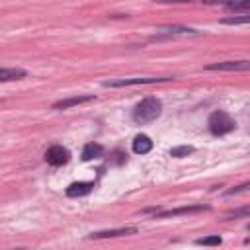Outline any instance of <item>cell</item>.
I'll return each instance as SVG.
<instances>
[{
  "mask_svg": "<svg viewBox=\"0 0 250 250\" xmlns=\"http://www.w3.org/2000/svg\"><path fill=\"white\" fill-rule=\"evenodd\" d=\"M45 160H47L49 166H55V168H57V166H62V164H66V162L70 160V152H68V148H64L62 145H53V146L47 148Z\"/></svg>",
  "mask_w": 250,
  "mask_h": 250,
  "instance_id": "277c9868",
  "label": "cell"
},
{
  "mask_svg": "<svg viewBox=\"0 0 250 250\" xmlns=\"http://www.w3.org/2000/svg\"><path fill=\"white\" fill-rule=\"evenodd\" d=\"M92 188H94V182H74L64 189V193L68 197H84L92 191Z\"/></svg>",
  "mask_w": 250,
  "mask_h": 250,
  "instance_id": "9c48e42d",
  "label": "cell"
},
{
  "mask_svg": "<svg viewBox=\"0 0 250 250\" xmlns=\"http://www.w3.org/2000/svg\"><path fill=\"white\" fill-rule=\"evenodd\" d=\"M191 152H193V146H189V145H182V146L170 148V156H174V158H184V156H188Z\"/></svg>",
  "mask_w": 250,
  "mask_h": 250,
  "instance_id": "5bb4252c",
  "label": "cell"
},
{
  "mask_svg": "<svg viewBox=\"0 0 250 250\" xmlns=\"http://www.w3.org/2000/svg\"><path fill=\"white\" fill-rule=\"evenodd\" d=\"M104 156V146L100 143H86L84 148H82V160L88 162V160H96V158H102Z\"/></svg>",
  "mask_w": 250,
  "mask_h": 250,
  "instance_id": "30bf717a",
  "label": "cell"
},
{
  "mask_svg": "<svg viewBox=\"0 0 250 250\" xmlns=\"http://www.w3.org/2000/svg\"><path fill=\"white\" fill-rule=\"evenodd\" d=\"M248 188H250V184H248V182H244L242 186H236V188H232V189H227V195H234V193H242V191H248Z\"/></svg>",
  "mask_w": 250,
  "mask_h": 250,
  "instance_id": "d6986e66",
  "label": "cell"
},
{
  "mask_svg": "<svg viewBox=\"0 0 250 250\" xmlns=\"http://www.w3.org/2000/svg\"><path fill=\"white\" fill-rule=\"evenodd\" d=\"M209 205H186V207H178V209H168V211H156V219H166V217H178V215H189V213H199V211H207Z\"/></svg>",
  "mask_w": 250,
  "mask_h": 250,
  "instance_id": "5b68a950",
  "label": "cell"
},
{
  "mask_svg": "<svg viewBox=\"0 0 250 250\" xmlns=\"http://www.w3.org/2000/svg\"><path fill=\"white\" fill-rule=\"evenodd\" d=\"M248 213H250V209L248 207H242V209H236V211H230V213H227L225 215V221H229V219H236V217H248Z\"/></svg>",
  "mask_w": 250,
  "mask_h": 250,
  "instance_id": "e0dca14e",
  "label": "cell"
},
{
  "mask_svg": "<svg viewBox=\"0 0 250 250\" xmlns=\"http://www.w3.org/2000/svg\"><path fill=\"white\" fill-rule=\"evenodd\" d=\"M248 61H225V62H213L207 64V70H248Z\"/></svg>",
  "mask_w": 250,
  "mask_h": 250,
  "instance_id": "52a82bcc",
  "label": "cell"
},
{
  "mask_svg": "<svg viewBox=\"0 0 250 250\" xmlns=\"http://www.w3.org/2000/svg\"><path fill=\"white\" fill-rule=\"evenodd\" d=\"M94 100V94H78V96H70V98H64V100H59L53 104V109H68L72 105H78V104H86V102H92Z\"/></svg>",
  "mask_w": 250,
  "mask_h": 250,
  "instance_id": "8992f818",
  "label": "cell"
},
{
  "mask_svg": "<svg viewBox=\"0 0 250 250\" xmlns=\"http://www.w3.org/2000/svg\"><path fill=\"white\" fill-rule=\"evenodd\" d=\"M152 150V141L146 135H137L133 139V152L135 154H146Z\"/></svg>",
  "mask_w": 250,
  "mask_h": 250,
  "instance_id": "8fae6325",
  "label": "cell"
},
{
  "mask_svg": "<svg viewBox=\"0 0 250 250\" xmlns=\"http://www.w3.org/2000/svg\"><path fill=\"white\" fill-rule=\"evenodd\" d=\"M227 10L230 12H248L250 10V2H240V4H225Z\"/></svg>",
  "mask_w": 250,
  "mask_h": 250,
  "instance_id": "2e32d148",
  "label": "cell"
},
{
  "mask_svg": "<svg viewBox=\"0 0 250 250\" xmlns=\"http://www.w3.org/2000/svg\"><path fill=\"white\" fill-rule=\"evenodd\" d=\"M248 16H242V18H225L223 23H229V25H236V23H248Z\"/></svg>",
  "mask_w": 250,
  "mask_h": 250,
  "instance_id": "ac0fdd59",
  "label": "cell"
},
{
  "mask_svg": "<svg viewBox=\"0 0 250 250\" xmlns=\"http://www.w3.org/2000/svg\"><path fill=\"white\" fill-rule=\"evenodd\" d=\"M221 242H223V238L219 234H209V236H201L195 240V244H199V246H219Z\"/></svg>",
  "mask_w": 250,
  "mask_h": 250,
  "instance_id": "4fadbf2b",
  "label": "cell"
},
{
  "mask_svg": "<svg viewBox=\"0 0 250 250\" xmlns=\"http://www.w3.org/2000/svg\"><path fill=\"white\" fill-rule=\"evenodd\" d=\"M207 125H209V131L215 135V137H221V135H227L230 131L236 129V121L223 109H217L209 115L207 119Z\"/></svg>",
  "mask_w": 250,
  "mask_h": 250,
  "instance_id": "7a4b0ae2",
  "label": "cell"
},
{
  "mask_svg": "<svg viewBox=\"0 0 250 250\" xmlns=\"http://www.w3.org/2000/svg\"><path fill=\"white\" fill-rule=\"evenodd\" d=\"M162 31H166V33H182V35H186V33H189V35H195L197 31L195 29H191V27H182V25H166V27H160Z\"/></svg>",
  "mask_w": 250,
  "mask_h": 250,
  "instance_id": "9a60e30c",
  "label": "cell"
},
{
  "mask_svg": "<svg viewBox=\"0 0 250 250\" xmlns=\"http://www.w3.org/2000/svg\"><path fill=\"white\" fill-rule=\"evenodd\" d=\"M160 113H162V102H160L156 96H146V98H143V100L135 105V109H133V119H135V123H139V125H146V123L158 119Z\"/></svg>",
  "mask_w": 250,
  "mask_h": 250,
  "instance_id": "6da1fadb",
  "label": "cell"
},
{
  "mask_svg": "<svg viewBox=\"0 0 250 250\" xmlns=\"http://www.w3.org/2000/svg\"><path fill=\"white\" fill-rule=\"evenodd\" d=\"M27 72L23 68H0V82H10V80H20L25 78Z\"/></svg>",
  "mask_w": 250,
  "mask_h": 250,
  "instance_id": "7c38bea8",
  "label": "cell"
},
{
  "mask_svg": "<svg viewBox=\"0 0 250 250\" xmlns=\"http://www.w3.org/2000/svg\"><path fill=\"white\" fill-rule=\"evenodd\" d=\"M176 76H146V78H117V80H105V88H121V86H137V84H156V82H168Z\"/></svg>",
  "mask_w": 250,
  "mask_h": 250,
  "instance_id": "3957f363",
  "label": "cell"
},
{
  "mask_svg": "<svg viewBox=\"0 0 250 250\" xmlns=\"http://www.w3.org/2000/svg\"><path fill=\"white\" fill-rule=\"evenodd\" d=\"M137 227H123V229H107V230H98L92 232L88 238H115V236H127V234H135Z\"/></svg>",
  "mask_w": 250,
  "mask_h": 250,
  "instance_id": "ba28073f",
  "label": "cell"
}]
</instances>
